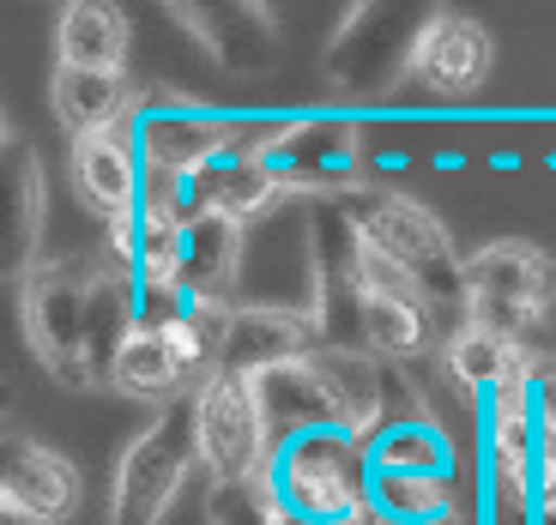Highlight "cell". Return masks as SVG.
Segmentation results:
<instances>
[{
	"label": "cell",
	"instance_id": "6da1fadb",
	"mask_svg": "<svg viewBox=\"0 0 556 525\" xmlns=\"http://www.w3.org/2000/svg\"><path fill=\"white\" fill-rule=\"evenodd\" d=\"M369 441L351 428H315L296 441H278L266 489L291 525L303 520H351L369 513Z\"/></svg>",
	"mask_w": 556,
	"mask_h": 525
},
{
	"label": "cell",
	"instance_id": "7a4b0ae2",
	"mask_svg": "<svg viewBox=\"0 0 556 525\" xmlns=\"http://www.w3.org/2000/svg\"><path fill=\"white\" fill-rule=\"evenodd\" d=\"M339 212L351 218V230H357L363 248H376V254H388V260H400L405 272L430 291L435 315H442L447 296L466 308V291H459V266H466V260L454 254L447 223L435 218L424 200L393 194V188H357V194L339 200Z\"/></svg>",
	"mask_w": 556,
	"mask_h": 525
},
{
	"label": "cell",
	"instance_id": "3957f363",
	"mask_svg": "<svg viewBox=\"0 0 556 525\" xmlns=\"http://www.w3.org/2000/svg\"><path fill=\"white\" fill-rule=\"evenodd\" d=\"M459 291H466V320H484V326L532 345V332L556 308V260L527 235H496L466 254Z\"/></svg>",
	"mask_w": 556,
	"mask_h": 525
},
{
	"label": "cell",
	"instance_id": "277c9868",
	"mask_svg": "<svg viewBox=\"0 0 556 525\" xmlns=\"http://www.w3.org/2000/svg\"><path fill=\"white\" fill-rule=\"evenodd\" d=\"M200 471V441H194V405L176 399L139 428L122 447L110 477V525H164L188 477Z\"/></svg>",
	"mask_w": 556,
	"mask_h": 525
},
{
	"label": "cell",
	"instance_id": "5b68a950",
	"mask_svg": "<svg viewBox=\"0 0 556 525\" xmlns=\"http://www.w3.org/2000/svg\"><path fill=\"white\" fill-rule=\"evenodd\" d=\"M315 296H320L315 200H278L266 218L249 223L237 308H291V315H308Z\"/></svg>",
	"mask_w": 556,
	"mask_h": 525
},
{
	"label": "cell",
	"instance_id": "8992f818",
	"mask_svg": "<svg viewBox=\"0 0 556 525\" xmlns=\"http://www.w3.org/2000/svg\"><path fill=\"white\" fill-rule=\"evenodd\" d=\"M273 164L285 200H345L369 188V139L357 115H285V133L273 139Z\"/></svg>",
	"mask_w": 556,
	"mask_h": 525
},
{
	"label": "cell",
	"instance_id": "52a82bcc",
	"mask_svg": "<svg viewBox=\"0 0 556 525\" xmlns=\"http://www.w3.org/2000/svg\"><path fill=\"white\" fill-rule=\"evenodd\" d=\"M188 405H194V441L206 484H266L278 447L261 417V399H254V381L206 374L188 393Z\"/></svg>",
	"mask_w": 556,
	"mask_h": 525
},
{
	"label": "cell",
	"instance_id": "ba28073f",
	"mask_svg": "<svg viewBox=\"0 0 556 525\" xmlns=\"http://www.w3.org/2000/svg\"><path fill=\"white\" fill-rule=\"evenodd\" d=\"M91 278H98V266L42 260L37 272L18 284V320H25L30 350H37L42 369L55 374V381H67V387H91V369H85Z\"/></svg>",
	"mask_w": 556,
	"mask_h": 525
},
{
	"label": "cell",
	"instance_id": "9c48e42d",
	"mask_svg": "<svg viewBox=\"0 0 556 525\" xmlns=\"http://www.w3.org/2000/svg\"><path fill=\"white\" fill-rule=\"evenodd\" d=\"M424 18L393 13V7H351L339 18L333 42H327V79H333L339 98L376 103L388 98L393 85L412 79V49Z\"/></svg>",
	"mask_w": 556,
	"mask_h": 525
},
{
	"label": "cell",
	"instance_id": "30bf717a",
	"mask_svg": "<svg viewBox=\"0 0 556 525\" xmlns=\"http://www.w3.org/2000/svg\"><path fill=\"white\" fill-rule=\"evenodd\" d=\"M134 145L146 157L152 176H200L206 164H218L224 152L242 145V115H218L206 103H188V98H157L146 91L134 115Z\"/></svg>",
	"mask_w": 556,
	"mask_h": 525
},
{
	"label": "cell",
	"instance_id": "8fae6325",
	"mask_svg": "<svg viewBox=\"0 0 556 525\" xmlns=\"http://www.w3.org/2000/svg\"><path fill=\"white\" fill-rule=\"evenodd\" d=\"M496 67V42L466 13H424L412 49V85L430 98H472Z\"/></svg>",
	"mask_w": 556,
	"mask_h": 525
},
{
	"label": "cell",
	"instance_id": "7c38bea8",
	"mask_svg": "<svg viewBox=\"0 0 556 525\" xmlns=\"http://www.w3.org/2000/svg\"><path fill=\"white\" fill-rule=\"evenodd\" d=\"M85 501V477L67 453L42 441H7V471H0V508L7 525H61Z\"/></svg>",
	"mask_w": 556,
	"mask_h": 525
},
{
	"label": "cell",
	"instance_id": "4fadbf2b",
	"mask_svg": "<svg viewBox=\"0 0 556 525\" xmlns=\"http://www.w3.org/2000/svg\"><path fill=\"white\" fill-rule=\"evenodd\" d=\"M315 350H320V338L308 315H291V308H237L218 338V374L261 381V374L285 369V362L315 357Z\"/></svg>",
	"mask_w": 556,
	"mask_h": 525
},
{
	"label": "cell",
	"instance_id": "5bb4252c",
	"mask_svg": "<svg viewBox=\"0 0 556 525\" xmlns=\"http://www.w3.org/2000/svg\"><path fill=\"white\" fill-rule=\"evenodd\" d=\"M532 357H539L532 345H520V338H508V332L484 326V320H454V326L442 332V350H435L447 387L466 393L472 405H484L490 393L527 381Z\"/></svg>",
	"mask_w": 556,
	"mask_h": 525
},
{
	"label": "cell",
	"instance_id": "9a60e30c",
	"mask_svg": "<svg viewBox=\"0 0 556 525\" xmlns=\"http://www.w3.org/2000/svg\"><path fill=\"white\" fill-rule=\"evenodd\" d=\"M254 399H261V417L273 428V447L296 441V435H315V428H345V405H339V387L327 374V362H320V350L261 374Z\"/></svg>",
	"mask_w": 556,
	"mask_h": 525
},
{
	"label": "cell",
	"instance_id": "2e32d148",
	"mask_svg": "<svg viewBox=\"0 0 556 525\" xmlns=\"http://www.w3.org/2000/svg\"><path fill=\"white\" fill-rule=\"evenodd\" d=\"M146 157L134 145V121L110 127V133H91V139H73V188L91 212H103V223L127 218V212L146 200Z\"/></svg>",
	"mask_w": 556,
	"mask_h": 525
},
{
	"label": "cell",
	"instance_id": "e0dca14e",
	"mask_svg": "<svg viewBox=\"0 0 556 525\" xmlns=\"http://www.w3.org/2000/svg\"><path fill=\"white\" fill-rule=\"evenodd\" d=\"M169 18L200 42V55L230 73H261L278 55V25L266 7H169Z\"/></svg>",
	"mask_w": 556,
	"mask_h": 525
},
{
	"label": "cell",
	"instance_id": "ac0fdd59",
	"mask_svg": "<svg viewBox=\"0 0 556 525\" xmlns=\"http://www.w3.org/2000/svg\"><path fill=\"white\" fill-rule=\"evenodd\" d=\"M369 471L376 477H459L454 435L430 405H405L369 435Z\"/></svg>",
	"mask_w": 556,
	"mask_h": 525
},
{
	"label": "cell",
	"instance_id": "d6986e66",
	"mask_svg": "<svg viewBox=\"0 0 556 525\" xmlns=\"http://www.w3.org/2000/svg\"><path fill=\"white\" fill-rule=\"evenodd\" d=\"M139 91L127 73H79V67H55L49 79V103H55L61 127L73 139H91V133H110V127H127L139 115Z\"/></svg>",
	"mask_w": 556,
	"mask_h": 525
},
{
	"label": "cell",
	"instance_id": "ffe728a7",
	"mask_svg": "<svg viewBox=\"0 0 556 525\" xmlns=\"http://www.w3.org/2000/svg\"><path fill=\"white\" fill-rule=\"evenodd\" d=\"M134 55V25L122 7L103 0H79L55 18V67H79V73H127Z\"/></svg>",
	"mask_w": 556,
	"mask_h": 525
},
{
	"label": "cell",
	"instance_id": "44dd1931",
	"mask_svg": "<svg viewBox=\"0 0 556 525\" xmlns=\"http://www.w3.org/2000/svg\"><path fill=\"white\" fill-rule=\"evenodd\" d=\"M242 248H249V223L224 218V212H200L181 230V260H188V291L224 296L237 303V278H242Z\"/></svg>",
	"mask_w": 556,
	"mask_h": 525
},
{
	"label": "cell",
	"instance_id": "7402d4cb",
	"mask_svg": "<svg viewBox=\"0 0 556 525\" xmlns=\"http://www.w3.org/2000/svg\"><path fill=\"white\" fill-rule=\"evenodd\" d=\"M110 387L127 393V399H146V405H176L194 393V374L181 369V357L169 350V338L157 326H134V338L115 350Z\"/></svg>",
	"mask_w": 556,
	"mask_h": 525
},
{
	"label": "cell",
	"instance_id": "603a6c76",
	"mask_svg": "<svg viewBox=\"0 0 556 525\" xmlns=\"http://www.w3.org/2000/svg\"><path fill=\"white\" fill-rule=\"evenodd\" d=\"M7 176H13V223H7V278L25 284L37 272V242H42V169L30 145H13L7 157Z\"/></svg>",
	"mask_w": 556,
	"mask_h": 525
},
{
	"label": "cell",
	"instance_id": "cb8c5ba5",
	"mask_svg": "<svg viewBox=\"0 0 556 525\" xmlns=\"http://www.w3.org/2000/svg\"><path fill=\"white\" fill-rule=\"evenodd\" d=\"M459 508V477H369V513L388 525H430Z\"/></svg>",
	"mask_w": 556,
	"mask_h": 525
},
{
	"label": "cell",
	"instance_id": "d4e9b609",
	"mask_svg": "<svg viewBox=\"0 0 556 525\" xmlns=\"http://www.w3.org/2000/svg\"><path fill=\"white\" fill-rule=\"evenodd\" d=\"M206 525H291L266 484H206Z\"/></svg>",
	"mask_w": 556,
	"mask_h": 525
},
{
	"label": "cell",
	"instance_id": "484cf974",
	"mask_svg": "<svg viewBox=\"0 0 556 525\" xmlns=\"http://www.w3.org/2000/svg\"><path fill=\"white\" fill-rule=\"evenodd\" d=\"M527 387H532V411H539V435H544V453H556V357H532L527 369Z\"/></svg>",
	"mask_w": 556,
	"mask_h": 525
},
{
	"label": "cell",
	"instance_id": "4316f807",
	"mask_svg": "<svg viewBox=\"0 0 556 525\" xmlns=\"http://www.w3.org/2000/svg\"><path fill=\"white\" fill-rule=\"evenodd\" d=\"M459 164H466V152H435V169H442V176H454Z\"/></svg>",
	"mask_w": 556,
	"mask_h": 525
},
{
	"label": "cell",
	"instance_id": "83f0119b",
	"mask_svg": "<svg viewBox=\"0 0 556 525\" xmlns=\"http://www.w3.org/2000/svg\"><path fill=\"white\" fill-rule=\"evenodd\" d=\"M369 525H388V520H369Z\"/></svg>",
	"mask_w": 556,
	"mask_h": 525
}]
</instances>
